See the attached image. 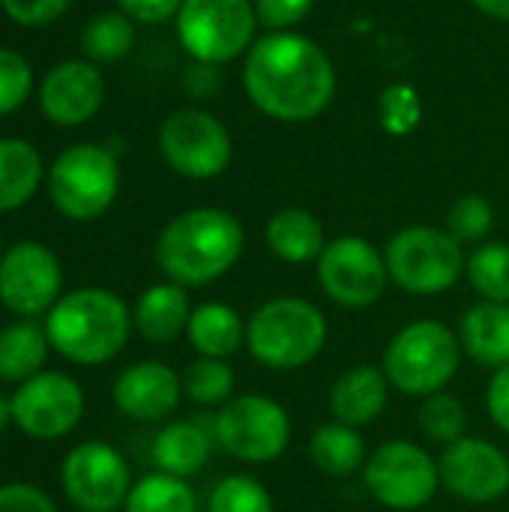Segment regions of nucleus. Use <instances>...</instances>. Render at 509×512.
Wrapping results in <instances>:
<instances>
[{"label": "nucleus", "instance_id": "ea45409f", "mask_svg": "<svg viewBox=\"0 0 509 512\" xmlns=\"http://www.w3.org/2000/svg\"><path fill=\"white\" fill-rule=\"evenodd\" d=\"M120 12L138 24H162L177 18L183 0H117Z\"/></svg>", "mask_w": 509, "mask_h": 512}, {"label": "nucleus", "instance_id": "423d86ee", "mask_svg": "<svg viewBox=\"0 0 509 512\" xmlns=\"http://www.w3.org/2000/svg\"><path fill=\"white\" fill-rule=\"evenodd\" d=\"M390 282L414 297H435L450 291L465 273L462 243L447 228L408 225L387 243Z\"/></svg>", "mask_w": 509, "mask_h": 512}, {"label": "nucleus", "instance_id": "5701e85b", "mask_svg": "<svg viewBox=\"0 0 509 512\" xmlns=\"http://www.w3.org/2000/svg\"><path fill=\"white\" fill-rule=\"evenodd\" d=\"M267 246L285 264H309L318 261L327 240L324 225L315 213L303 207H285L267 222Z\"/></svg>", "mask_w": 509, "mask_h": 512}, {"label": "nucleus", "instance_id": "4be33fe9", "mask_svg": "<svg viewBox=\"0 0 509 512\" xmlns=\"http://www.w3.org/2000/svg\"><path fill=\"white\" fill-rule=\"evenodd\" d=\"M186 339L201 357L228 360L246 345V321L234 306L210 300L192 309Z\"/></svg>", "mask_w": 509, "mask_h": 512}, {"label": "nucleus", "instance_id": "a878e982", "mask_svg": "<svg viewBox=\"0 0 509 512\" xmlns=\"http://www.w3.org/2000/svg\"><path fill=\"white\" fill-rule=\"evenodd\" d=\"M309 459L327 477H351L366 465V444L360 429L339 420L324 423L309 438Z\"/></svg>", "mask_w": 509, "mask_h": 512}, {"label": "nucleus", "instance_id": "412c9836", "mask_svg": "<svg viewBox=\"0 0 509 512\" xmlns=\"http://www.w3.org/2000/svg\"><path fill=\"white\" fill-rule=\"evenodd\" d=\"M189 318H192V303H189L186 288L177 282L150 285L138 297L135 312H132L135 330L153 345H168V342L186 336Z\"/></svg>", "mask_w": 509, "mask_h": 512}, {"label": "nucleus", "instance_id": "473e14b6", "mask_svg": "<svg viewBox=\"0 0 509 512\" xmlns=\"http://www.w3.org/2000/svg\"><path fill=\"white\" fill-rule=\"evenodd\" d=\"M207 512H276L273 495L249 474H231L210 492Z\"/></svg>", "mask_w": 509, "mask_h": 512}, {"label": "nucleus", "instance_id": "aec40b11", "mask_svg": "<svg viewBox=\"0 0 509 512\" xmlns=\"http://www.w3.org/2000/svg\"><path fill=\"white\" fill-rule=\"evenodd\" d=\"M462 351L483 369H501L509 363V303L480 300L459 321Z\"/></svg>", "mask_w": 509, "mask_h": 512}, {"label": "nucleus", "instance_id": "f3484780", "mask_svg": "<svg viewBox=\"0 0 509 512\" xmlns=\"http://www.w3.org/2000/svg\"><path fill=\"white\" fill-rule=\"evenodd\" d=\"M105 102V78L90 60H63L57 63L42 87L39 105L54 126H81Z\"/></svg>", "mask_w": 509, "mask_h": 512}, {"label": "nucleus", "instance_id": "4468645a", "mask_svg": "<svg viewBox=\"0 0 509 512\" xmlns=\"http://www.w3.org/2000/svg\"><path fill=\"white\" fill-rule=\"evenodd\" d=\"M84 417V393L75 378L63 372H39L27 378L12 396V423L39 441L69 435Z\"/></svg>", "mask_w": 509, "mask_h": 512}, {"label": "nucleus", "instance_id": "4c0bfd02", "mask_svg": "<svg viewBox=\"0 0 509 512\" xmlns=\"http://www.w3.org/2000/svg\"><path fill=\"white\" fill-rule=\"evenodd\" d=\"M420 117V102L411 87H390L384 93V126L390 132H408Z\"/></svg>", "mask_w": 509, "mask_h": 512}, {"label": "nucleus", "instance_id": "37998d69", "mask_svg": "<svg viewBox=\"0 0 509 512\" xmlns=\"http://www.w3.org/2000/svg\"><path fill=\"white\" fill-rule=\"evenodd\" d=\"M9 423H12V399H6V396L0 393V432H3Z\"/></svg>", "mask_w": 509, "mask_h": 512}, {"label": "nucleus", "instance_id": "6e6552de", "mask_svg": "<svg viewBox=\"0 0 509 512\" xmlns=\"http://www.w3.org/2000/svg\"><path fill=\"white\" fill-rule=\"evenodd\" d=\"M174 21L186 54L207 66L231 63L255 45L258 15L252 0H183Z\"/></svg>", "mask_w": 509, "mask_h": 512}, {"label": "nucleus", "instance_id": "f257e3e1", "mask_svg": "<svg viewBox=\"0 0 509 512\" xmlns=\"http://www.w3.org/2000/svg\"><path fill=\"white\" fill-rule=\"evenodd\" d=\"M243 84L258 111L279 123H306L336 96V69L327 51L294 30H273L246 51Z\"/></svg>", "mask_w": 509, "mask_h": 512}, {"label": "nucleus", "instance_id": "f704fd0d", "mask_svg": "<svg viewBox=\"0 0 509 512\" xmlns=\"http://www.w3.org/2000/svg\"><path fill=\"white\" fill-rule=\"evenodd\" d=\"M33 90V69L30 63L9 48H0V117L12 114L27 102Z\"/></svg>", "mask_w": 509, "mask_h": 512}, {"label": "nucleus", "instance_id": "cd10ccee", "mask_svg": "<svg viewBox=\"0 0 509 512\" xmlns=\"http://www.w3.org/2000/svg\"><path fill=\"white\" fill-rule=\"evenodd\" d=\"M123 512H198V498L186 480L156 471L129 489Z\"/></svg>", "mask_w": 509, "mask_h": 512}, {"label": "nucleus", "instance_id": "72a5a7b5", "mask_svg": "<svg viewBox=\"0 0 509 512\" xmlns=\"http://www.w3.org/2000/svg\"><path fill=\"white\" fill-rule=\"evenodd\" d=\"M495 228V210L483 195H462L447 210V231L459 243H480Z\"/></svg>", "mask_w": 509, "mask_h": 512}, {"label": "nucleus", "instance_id": "f03ea898", "mask_svg": "<svg viewBox=\"0 0 509 512\" xmlns=\"http://www.w3.org/2000/svg\"><path fill=\"white\" fill-rule=\"evenodd\" d=\"M246 231L240 219L219 207H195L174 216L156 240V264L183 285L201 288L222 279L243 255Z\"/></svg>", "mask_w": 509, "mask_h": 512}, {"label": "nucleus", "instance_id": "e433bc0d", "mask_svg": "<svg viewBox=\"0 0 509 512\" xmlns=\"http://www.w3.org/2000/svg\"><path fill=\"white\" fill-rule=\"evenodd\" d=\"M252 3H255L258 21L267 24L270 30H291L315 6V0H252Z\"/></svg>", "mask_w": 509, "mask_h": 512}, {"label": "nucleus", "instance_id": "9b49d317", "mask_svg": "<svg viewBox=\"0 0 509 512\" xmlns=\"http://www.w3.org/2000/svg\"><path fill=\"white\" fill-rule=\"evenodd\" d=\"M162 159L189 180L219 177L234 156L228 126L201 108L174 111L159 129Z\"/></svg>", "mask_w": 509, "mask_h": 512}, {"label": "nucleus", "instance_id": "c03bdc74", "mask_svg": "<svg viewBox=\"0 0 509 512\" xmlns=\"http://www.w3.org/2000/svg\"><path fill=\"white\" fill-rule=\"evenodd\" d=\"M0 258H3V255H0Z\"/></svg>", "mask_w": 509, "mask_h": 512}, {"label": "nucleus", "instance_id": "6ab92c4d", "mask_svg": "<svg viewBox=\"0 0 509 512\" xmlns=\"http://www.w3.org/2000/svg\"><path fill=\"white\" fill-rule=\"evenodd\" d=\"M390 402V381L381 366H351L330 387V414L333 420L363 429L372 426Z\"/></svg>", "mask_w": 509, "mask_h": 512}, {"label": "nucleus", "instance_id": "f8f14e48", "mask_svg": "<svg viewBox=\"0 0 509 512\" xmlns=\"http://www.w3.org/2000/svg\"><path fill=\"white\" fill-rule=\"evenodd\" d=\"M315 264L324 294L345 309L375 306L390 282L384 252L357 234L330 240Z\"/></svg>", "mask_w": 509, "mask_h": 512}, {"label": "nucleus", "instance_id": "c9c22d12", "mask_svg": "<svg viewBox=\"0 0 509 512\" xmlns=\"http://www.w3.org/2000/svg\"><path fill=\"white\" fill-rule=\"evenodd\" d=\"M0 6L12 21L24 27H45L57 21L72 6V0H0Z\"/></svg>", "mask_w": 509, "mask_h": 512}, {"label": "nucleus", "instance_id": "79ce46f5", "mask_svg": "<svg viewBox=\"0 0 509 512\" xmlns=\"http://www.w3.org/2000/svg\"><path fill=\"white\" fill-rule=\"evenodd\" d=\"M471 3L495 21H509V0H471Z\"/></svg>", "mask_w": 509, "mask_h": 512}, {"label": "nucleus", "instance_id": "dca6fc26", "mask_svg": "<svg viewBox=\"0 0 509 512\" xmlns=\"http://www.w3.org/2000/svg\"><path fill=\"white\" fill-rule=\"evenodd\" d=\"M441 486L465 504H495L509 492V456L492 441L459 438L438 459Z\"/></svg>", "mask_w": 509, "mask_h": 512}, {"label": "nucleus", "instance_id": "c756f323", "mask_svg": "<svg viewBox=\"0 0 509 512\" xmlns=\"http://www.w3.org/2000/svg\"><path fill=\"white\" fill-rule=\"evenodd\" d=\"M471 288L492 303H509V243H483L465 261Z\"/></svg>", "mask_w": 509, "mask_h": 512}, {"label": "nucleus", "instance_id": "a211bd4d", "mask_svg": "<svg viewBox=\"0 0 509 512\" xmlns=\"http://www.w3.org/2000/svg\"><path fill=\"white\" fill-rule=\"evenodd\" d=\"M183 396V378L159 360H141L123 369L114 381V405L138 423H159L171 417Z\"/></svg>", "mask_w": 509, "mask_h": 512}, {"label": "nucleus", "instance_id": "7ed1b4c3", "mask_svg": "<svg viewBox=\"0 0 509 512\" xmlns=\"http://www.w3.org/2000/svg\"><path fill=\"white\" fill-rule=\"evenodd\" d=\"M132 333L126 303L105 288H78L63 294L45 321L48 345L78 366H99L117 357Z\"/></svg>", "mask_w": 509, "mask_h": 512}, {"label": "nucleus", "instance_id": "a19ab883", "mask_svg": "<svg viewBox=\"0 0 509 512\" xmlns=\"http://www.w3.org/2000/svg\"><path fill=\"white\" fill-rule=\"evenodd\" d=\"M486 411L492 417V423L509 435V363L495 369L486 387Z\"/></svg>", "mask_w": 509, "mask_h": 512}, {"label": "nucleus", "instance_id": "2f4dec72", "mask_svg": "<svg viewBox=\"0 0 509 512\" xmlns=\"http://www.w3.org/2000/svg\"><path fill=\"white\" fill-rule=\"evenodd\" d=\"M417 420H420V432L429 441L441 444V447H450L453 441L465 438V429H468V411H465V405L456 396H450L447 390L426 396L423 405H420Z\"/></svg>", "mask_w": 509, "mask_h": 512}, {"label": "nucleus", "instance_id": "b1692460", "mask_svg": "<svg viewBox=\"0 0 509 512\" xmlns=\"http://www.w3.org/2000/svg\"><path fill=\"white\" fill-rule=\"evenodd\" d=\"M213 441L216 438H210L207 429L198 423H189V420L168 423L153 441V462L159 465L162 474L189 480L201 474L204 465L210 462Z\"/></svg>", "mask_w": 509, "mask_h": 512}, {"label": "nucleus", "instance_id": "c85d7f7f", "mask_svg": "<svg viewBox=\"0 0 509 512\" xmlns=\"http://www.w3.org/2000/svg\"><path fill=\"white\" fill-rule=\"evenodd\" d=\"M135 45V21L117 12H99L81 30V48L90 63H114Z\"/></svg>", "mask_w": 509, "mask_h": 512}, {"label": "nucleus", "instance_id": "9d476101", "mask_svg": "<svg viewBox=\"0 0 509 512\" xmlns=\"http://www.w3.org/2000/svg\"><path fill=\"white\" fill-rule=\"evenodd\" d=\"M366 492L387 510L411 512L426 507L441 489L438 462L414 441H387L363 465Z\"/></svg>", "mask_w": 509, "mask_h": 512}, {"label": "nucleus", "instance_id": "0eeeda50", "mask_svg": "<svg viewBox=\"0 0 509 512\" xmlns=\"http://www.w3.org/2000/svg\"><path fill=\"white\" fill-rule=\"evenodd\" d=\"M48 192L66 219H99L120 192V165L114 150L99 144L66 147L51 165Z\"/></svg>", "mask_w": 509, "mask_h": 512}, {"label": "nucleus", "instance_id": "ddd939ff", "mask_svg": "<svg viewBox=\"0 0 509 512\" xmlns=\"http://www.w3.org/2000/svg\"><path fill=\"white\" fill-rule=\"evenodd\" d=\"M60 480L66 498L81 512L120 510L132 489L126 459L105 441H84L69 450Z\"/></svg>", "mask_w": 509, "mask_h": 512}, {"label": "nucleus", "instance_id": "2eb2a0df", "mask_svg": "<svg viewBox=\"0 0 509 512\" xmlns=\"http://www.w3.org/2000/svg\"><path fill=\"white\" fill-rule=\"evenodd\" d=\"M60 288L63 270L48 246L24 240L6 249L0 258V303L9 312L24 318L51 312V306L60 300Z\"/></svg>", "mask_w": 509, "mask_h": 512}, {"label": "nucleus", "instance_id": "39448f33", "mask_svg": "<svg viewBox=\"0 0 509 512\" xmlns=\"http://www.w3.org/2000/svg\"><path fill=\"white\" fill-rule=\"evenodd\" d=\"M462 342L453 327L435 318L411 321L402 327L381 360V369L393 390L426 399L447 390L462 366Z\"/></svg>", "mask_w": 509, "mask_h": 512}, {"label": "nucleus", "instance_id": "bb28decb", "mask_svg": "<svg viewBox=\"0 0 509 512\" xmlns=\"http://www.w3.org/2000/svg\"><path fill=\"white\" fill-rule=\"evenodd\" d=\"M48 357V336L30 321H18L0 330V381H18L42 372Z\"/></svg>", "mask_w": 509, "mask_h": 512}, {"label": "nucleus", "instance_id": "58836bf2", "mask_svg": "<svg viewBox=\"0 0 509 512\" xmlns=\"http://www.w3.org/2000/svg\"><path fill=\"white\" fill-rule=\"evenodd\" d=\"M0 512H57V507L42 489L30 483H9L0 486Z\"/></svg>", "mask_w": 509, "mask_h": 512}, {"label": "nucleus", "instance_id": "393cba45", "mask_svg": "<svg viewBox=\"0 0 509 512\" xmlns=\"http://www.w3.org/2000/svg\"><path fill=\"white\" fill-rule=\"evenodd\" d=\"M42 180V156L24 138H0V213L24 207Z\"/></svg>", "mask_w": 509, "mask_h": 512}, {"label": "nucleus", "instance_id": "7c9ffc66", "mask_svg": "<svg viewBox=\"0 0 509 512\" xmlns=\"http://www.w3.org/2000/svg\"><path fill=\"white\" fill-rule=\"evenodd\" d=\"M234 390H237V378L225 360L198 357L183 372V393L204 408H213V405L222 408L225 402L234 399Z\"/></svg>", "mask_w": 509, "mask_h": 512}, {"label": "nucleus", "instance_id": "20e7f679", "mask_svg": "<svg viewBox=\"0 0 509 512\" xmlns=\"http://www.w3.org/2000/svg\"><path fill=\"white\" fill-rule=\"evenodd\" d=\"M324 312L303 297H273L246 318V348L273 372H297L315 363L327 345Z\"/></svg>", "mask_w": 509, "mask_h": 512}, {"label": "nucleus", "instance_id": "1a4fd4ad", "mask_svg": "<svg viewBox=\"0 0 509 512\" xmlns=\"http://www.w3.org/2000/svg\"><path fill=\"white\" fill-rule=\"evenodd\" d=\"M213 438L231 459L267 465L288 450L291 417L276 399L243 393L219 408L213 420Z\"/></svg>", "mask_w": 509, "mask_h": 512}]
</instances>
